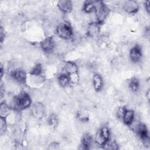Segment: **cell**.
<instances>
[{
    "mask_svg": "<svg viewBox=\"0 0 150 150\" xmlns=\"http://www.w3.org/2000/svg\"><path fill=\"white\" fill-rule=\"evenodd\" d=\"M122 120L125 125H130L134 120V112L132 110L126 109Z\"/></svg>",
    "mask_w": 150,
    "mask_h": 150,
    "instance_id": "17",
    "label": "cell"
},
{
    "mask_svg": "<svg viewBox=\"0 0 150 150\" xmlns=\"http://www.w3.org/2000/svg\"><path fill=\"white\" fill-rule=\"evenodd\" d=\"M145 96L147 97V99L149 100V90L147 91Z\"/></svg>",
    "mask_w": 150,
    "mask_h": 150,
    "instance_id": "30",
    "label": "cell"
},
{
    "mask_svg": "<svg viewBox=\"0 0 150 150\" xmlns=\"http://www.w3.org/2000/svg\"><path fill=\"white\" fill-rule=\"evenodd\" d=\"M103 148L104 149H117L118 145L115 142L110 141L109 140L104 146H103Z\"/></svg>",
    "mask_w": 150,
    "mask_h": 150,
    "instance_id": "23",
    "label": "cell"
},
{
    "mask_svg": "<svg viewBox=\"0 0 150 150\" xmlns=\"http://www.w3.org/2000/svg\"><path fill=\"white\" fill-rule=\"evenodd\" d=\"M57 80L59 84L63 87H67L70 84L71 81L70 77L64 73H62L58 76Z\"/></svg>",
    "mask_w": 150,
    "mask_h": 150,
    "instance_id": "18",
    "label": "cell"
},
{
    "mask_svg": "<svg viewBox=\"0 0 150 150\" xmlns=\"http://www.w3.org/2000/svg\"><path fill=\"white\" fill-rule=\"evenodd\" d=\"M54 46L55 43L52 36L46 37L40 42L42 49L46 53L52 52L54 48Z\"/></svg>",
    "mask_w": 150,
    "mask_h": 150,
    "instance_id": "9",
    "label": "cell"
},
{
    "mask_svg": "<svg viewBox=\"0 0 150 150\" xmlns=\"http://www.w3.org/2000/svg\"><path fill=\"white\" fill-rule=\"evenodd\" d=\"M97 19V22L101 24L107 18L110 9L108 6L102 1H97L96 10L95 12Z\"/></svg>",
    "mask_w": 150,
    "mask_h": 150,
    "instance_id": "3",
    "label": "cell"
},
{
    "mask_svg": "<svg viewBox=\"0 0 150 150\" xmlns=\"http://www.w3.org/2000/svg\"><path fill=\"white\" fill-rule=\"evenodd\" d=\"M93 143V138L90 134H85L81 141V146L82 149H88L90 148Z\"/></svg>",
    "mask_w": 150,
    "mask_h": 150,
    "instance_id": "16",
    "label": "cell"
},
{
    "mask_svg": "<svg viewBox=\"0 0 150 150\" xmlns=\"http://www.w3.org/2000/svg\"><path fill=\"white\" fill-rule=\"evenodd\" d=\"M100 25L97 22L90 23L87 28L88 36L91 38L97 36L100 32Z\"/></svg>",
    "mask_w": 150,
    "mask_h": 150,
    "instance_id": "13",
    "label": "cell"
},
{
    "mask_svg": "<svg viewBox=\"0 0 150 150\" xmlns=\"http://www.w3.org/2000/svg\"><path fill=\"white\" fill-rule=\"evenodd\" d=\"M126 109L127 108H125L124 107H120L118 109V110L117 111V116H118V117L119 118H121V119L122 118V117H123V115L124 114V112H125Z\"/></svg>",
    "mask_w": 150,
    "mask_h": 150,
    "instance_id": "26",
    "label": "cell"
},
{
    "mask_svg": "<svg viewBox=\"0 0 150 150\" xmlns=\"http://www.w3.org/2000/svg\"><path fill=\"white\" fill-rule=\"evenodd\" d=\"M31 112L33 116L36 119H41L45 115L46 109L45 105L40 102L34 103L31 108Z\"/></svg>",
    "mask_w": 150,
    "mask_h": 150,
    "instance_id": "8",
    "label": "cell"
},
{
    "mask_svg": "<svg viewBox=\"0 0 150 150\" xmlns=\"http://www.w3.org/2000/svg\"><path fill=\"white\" fill-rule=\"evenodd\" d=\"M93 84L94 90L98 92L103 87V80L102 77L98 74H94L93 77Z\"/></svg>",
    "mask_w": 150,
    "mask_h": 150,
    "instance_id": "15",
    "label": "cell"
},
{
    "mask_svg": "<svg viewBox=\"0 0 150 150\" xmlns=\"http://www.w3.org/2000/svg\"><path fill=\"white\" fill-rule=\"evenodd\" d=\"M129 88L133 92H137L139 88V80L136 77H132L128 84Z\"/></svg>",
    "mask_w": 150,
    "mask_h": 150,
    "instance_id": "19",
    "label": "cell"
},
{
    "mask_svg": "<svg viewBox=\"0 0 150 150\" xmlns=\"http://www.w3.org/2000/svg\"><path fill=\"white\" fill-rule=\"evenodd\" d=\"M0 130H1V134L5 133L6 129V123L5 117H1V122H0Z\"/></svg>",
    "mask_w": 150,
    "mask_h": 150,
    "instance_id": "24",
    "label": "cell"
},
{
    "mask_svg": "<svg viewBox=\"0 0 150 150\" xmlns=\"http://www.w3.org/2000/svg\"><path fill=\"white\" fill-rule=\"evenodd\" d=\"M56 33L62 39L65 40L70 39L73 35V29L70 23L64 22L59 24L56 28Z\"/></svg>",
    "mask_w": 150,
    "mask_h": 150,
    "instance_id": "2",
    "label": "cell"
},
{
    "mask_svg": "<svg viewBox=\"0 0 150 150\" xmlns=\"http://www.w3.org/2000/svg\"><path fill=\"white\" fill-rule=\"evenodd\" d=\"M77 118L82 122H87L89 120L88 113L85 110H79L76 114Z\"/></svg>",
    "mask_w": 150,
    "mask_h": 150,
    "instance_id": "21",
    "label": "cell"
},
{
    "mask_svg": "<svg viewBox=\"0 0 150 150\" xmlns=\"http://www.w3.org/2000/svg\"><path fill=\"white\" fill-rule=\"evenodd\" d=\"M144 5H145V8L146 9V11H147L148 13L149 12V11H150V8H149V1H146L145 4H144Z\"/></svg>",
    "mask_w": 150,
    "mask_h": 150,
    "instance_id": "28",
    "label": "cell"
},
{
    "mask_svg": "<svg viewBox=\"0 0 150 150\" xmlns=\"http://www.w3.org/2000/svg\"><path fill=\"white\" fill-rule=\"evenodd\" d=\"M136 132L139 138L141 139L145 146H149V137L148 131L146 125L144 124L140 123L136 127Z\"/></svg>",
    "mask_w": 150,
    "mask_h": 150,
    "instance_id": "5",
    "label": "cell"
},
{
    "mask_svg": "<svg viewBox=\"0 0 150 150\" xmlns=\"http://www.w3.org/2000/svg\"><path fill=\"white\" fill-rule=\"evenodd\" d=\"M57 7L64 13H70L73 8L72 2L69 0H60L57 2Z\"/></svg>",
    "mask_w": 150,
    "mask_h": 150,
    "instance_id": "12",
    "label": "cell"
},
{
    "mask_svg": "<svg viewBox=\"0 0 150 150\" xmlns=\"http://www.w3.org/2000/svg\"><path fill=\"white\" fill-rule=\"evenodd\" d=\"M97 1H86L84 2L83 6V10L85 13L95 12L96 10Z\"/></svg>",
    "mask_w": 150,
    "mask_h": 150,
    "instance_id": "14",
    "label": "cell"
},
{
    "mask_svg": "<svg viewBox=\"0 0 150 150\" xmlns=\"http://www.w3.org/2000/svg\"><path fill=\"white\" fill-rule=\"evenodd\" d=\"M42 67L40 64H36L31 70L30 72V74L33 76L40 77L42 76Z\"/></svg>",
    "mask_w": 150,
    "mask_h": 150,
    "instance_id": "22",
    "label": "cell"
},
{
    "mask_svg": "<svg viewBox=\"0 0 150 150\" xmlns=\"http://www.w3.org/2000/svg\"><path fill=\"white\" fill-rule=\"evenodd\" d=\"M11 77L17 82L25 84L27 80V74L25 71L21 69H13L10 71Z\"/></svg>",
    "mask_w": 150,
    "mask_h": 150,
    "instance_id": "7",
    "label": "cell"
},
{
    "mask_svg": "<svg viewBox=\"0 0 150 150\" xmlns=\"http://www.w3.org/2000/svg\"><path fill=\"white\" fill-rule=\"evenodd\" d=\"M0 37H1V42L2 43L4 39H5V30H4L3 28L1 27V31H0Z\"/></svg>",
    "mask_w": 150,
    "mask_h": 150,
    "instance_id": "27",
    "label": "cell"
},
{
    "mask_svg": "<svg viewBox=\"0 0 150 150\" xmlns=\"http://www.w3.org/2000/svg\"><path fill=\"white\" fill-rule=\"evenodd\" d=\"M123 8L128 13H135L139 10V5L135 1H127L124 2Z\"/></svg>",
    "mask_w": 150,
    "mask_h": 150,
    "instance_id": "11",
    "label": "cell"
},
{
    "mask_svg": "<svg viewBox=\"0 0 150 150\" xmlns=\"http://www.w3.org/2000/svg\"><path fill=\"white\" fill-rule=\"evenodd\" d=\"M110 137L109 128L107 126H103L97 132L95 136V141L98 145L103 146L110 140Z\"/></svg>",
    "mask_w": 150,
    "mask_h": 150,
    "instance_id": "4",
    "label": "cell"
},
{
    "mask_svg": "<svg viewBox=\"0 0 150 150\" xmlns=\"http://www.w3.org/2000/svg\"><path fill=\"white\" fill-rule=\"evenodd\" d=\"M63 73L69 75L72 81L73 77L78 76V67L77 64L71 61H69L66 63L63 68Z\"/></svg>",
    "mask_w": 150,
    "mask_h": 150,
    "instance_id": "6",
    "label": "cell"
},
{
    "mask_svg": "<svg viewBox=\"0 0 150 150\" xmlns=\"http://www.w3.org/2000/svg\"><path fill=\"white\" fill-rule=\"evenodd\" d=\"M32 104V100L29 95L22 91L16 95L13 99L14 108L18 111H22L29 108Z\"/></svg>",
    "mask_w": 150,
    "mask_h": 150,
    "instance_id": "1",
    "label": "cell"
},
{
    "mask_svg": "<svg viewBox=\"0 0 150 150\" xmlns=\"http://www.w3.org/2000/svg\"><path fill=\"white\" fill-rule=\"evenodd\" d=\"M142 55V48L138 45H135L133 46L129 52V57L132 62L137 63L140 61Z\"/></svg>",
    "mask_w": 150,
    "mask_h": 150,
    "instance_id": "10",
    "label": "cell"
},
{
    "mask_svg": "<svg viewBox=\"0 0 150 150\" xmlns=\"http://www.w3.org/2000/svg\"><path fill=\"white\" fill-rule=\"evenodd\" d=\"M3 75H4V68H3V66H1V79L2 78Z\"/></svg>",
    "mask_w": 150,
    "mask_h": 150,
    "instance_id": "29",
    "label": "cell"
},
{
    "mask_svg": "<svg viewBox=\"0 0 150 150\" xmlns=\"http://www.w3.org/2000/svg\"><path fill=\"white\" fill-rule=\"evenodd\" d=\"M47 122L48 124L52 128H55L58 125L59 123V120L57 118V116L54 114H50L47 119Z\"/></svg>",
    "mask_w": 150,
    "mask_h": 150,
    "instance_id": "20",
    "label": "cell"
},
{
    "mask_svg": "<svg viewBox=\"0 0 150 150\" xmlns=\"http://www.w3.org/2000/svg\"><path fill=\"white\" fill-rule=\"evenodd\" d=\"M8 108L7 105L5 103H1V110H0L1 117L5 118V117L8 113Z\"/></svg>",
    "mask_w": 150,
    "mask_h": 150,
    "instance_id": "25",
    "label": "cell"
}]
</instances>
